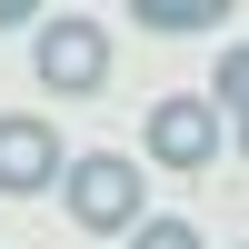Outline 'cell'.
<instances>
[{
	"mask_svg": "<svg viewBox=\"0 0 249 249\" xmlns=\"http://www.w3.org/2000/svg\"><path fill=\"white\" fill-rule=\"evenodd\" d=\"M0 30H40V0H0Z\"/></svg>",
	"mask_w": 249,
	"mask_h": 249,
	"instance_id": "obj_8",
	"label": "cell"
},
{
	"mask_svg": "<svg viewBox=\"0 0 249 249\" xmlns=\"http://www.w3.org/2000/svg\"><path fill=\"white\" fill-rule=\"evenodd\" d=\"M130 249H199V230H190V219H140Z\"/></svg>",
	"mask_w": 249,
	"mask_h": 249,
	"instance_id": "obj_7",
	"label": "cell"
},
{
	"mask_svg": "<svg viewBox=\"0 0 249 249\" xmlns=\"http://www.w3.org/2000/svg\"><path fill=\"white\" fill-rule=\"evenodd\" d=\"M219 140H230V130H219V110H210V100H160V110L140 120V150H150L160 170H179V179H199V170H210V160H219Z\"/></svg>",
	"mask_w": 249,
	"mask_h": 249,
	"instance_id": "obj_3",
	"label": "cell"
},
{
	"mask_svg": "<svg viewBox=\"0 0 249 249\" xmlns=\"http://www.w3.org/2000/svg\"><path fill=\"white\" fill-rule=\"evenodd\" d=\"M210 110H219V130H230V120L249 110V50H239V40L219 50V90H210Z\"/></svg>",
	"mask_w": 249,
	"mask_h": 249,
	"instance_id": "obj_6",
	"label": "cell"
},
{
	"mask_svg": "<svg viewBox=\"0 0 249 249\" xmlns=\"http://www.w3.org/2000/svg\"><path fill=\"white\" fill-rule=\"evenodd\" d=\"M30 70H40V90H50V100L110 90V20H90V10H40Z\"/></svg>",
	"mask_w": 249,
	"mask_h": 249,
	"instance_id": "obj_2",
	"label": "cell"
},
{
	"mask_svg": "<svg viewBox=\"0 0 249 249\" xmlns=\"http://www.w3.org/2000/svg\"><path fill=\"white\" fill-rule=\"evenodd\" d=\"M230 249H239V239H230Z\"/></svg>",
	"mask_w": 249,
	"mask_h": 249,
	"instance_id": "obj_9",
	"label": "cell"
},
{
	"mask_svg": "<svg viewBox=\"0 0 249 249\" xmlns=\"http://www.w3.org/2000/svg\"><path fill=\"white\" fill-rule=\"evenodd\" d=\"M140 30H230V10L219 0H130Z\"/></svg>",
	"mask_w": 249,
	"mask_h": 249,
	"instance_id": "obj_5",
	"label": "cell"
},
{
	"mask_svg": "<svg viewBox=\"0 0 249 249\" xmlns=\"http://www.w3.org/2000/svg\"><path fill=\"white\" fill-rule=\"evenodd\" d=\"M60 130L40 110H0V199H40V190H60Z\"/></svg>",
	"mask_w": 249,
	"mask_h": 249,
	"instance_id": "obj_4",
	"label": "cell"
},
{
	"mask_svg": "<svg viewBox=\"0 0 249 249\" xmlns=\"http://www.w3.org/2000/svg\"><path fill=\"white\" fill-rule=\"evenodd\" d=\"M60 210L80 219L90 239H130L140 219V160H120V150H80V160H60Z\"/></svg>",
	"mask_w": 249,
	"mask_h": 249,
	"instance_id": "obj_1",
	"label": "cell"
}]
</instances>
